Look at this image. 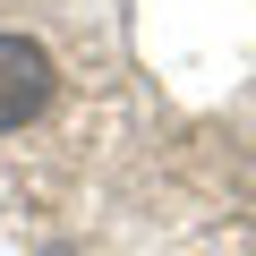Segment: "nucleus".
<instances>
[{
    "mask_svg": "<svg viewBox=\"0 0 256 256\" xmlns=\"http://www.w3.org/2000/svg\"><path fill=\"white\" fill-rule=\"evenodd\" d=\"M52 86H60V68H52V52H43L34 34H0V128L43 120Z\"/></svg>",
    "mask_w": 256,
    "mask_h": 256,
    "instance_id": "nucleus-1",
    "label": "nucleus"
}]
</instances>
